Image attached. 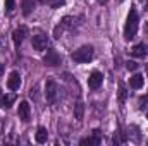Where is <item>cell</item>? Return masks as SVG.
<instances>
[{"mask_svg":"<svg viewBox=\"0 0 148 146\" xmlns=\"http://www.w3.org/2000/svg\"><path fill=\"white\" fill-rule=\"evenodd\" d=\"M147 29H148V24H147Z\"/></svg>","mask_w":148,"mask_h":146,"instance_id":"d4e9b609","label":"cell"},{"mask_svg":"<svg viewBox=\"0 0 148 146\" xmlns=\"http://www.w3.org/2000/svg\"><path fill=\"white\" fill-rule=\"evenodd\" d=\"M48 46V38L45 36V35H35L33 36V48L38 50V52H41V50H45Z\"/></svg>","mask_w":148,"mask_h":146,"instance_id":"ba28073f","label":"cell"},{"mask_svg":"<svg viewBox=\"0 0 148 146\" xmlns=\"http://www.w3.org/2000/svg\"><path fill=\"white\" fill-rule=\"evenodd\" d=\"M0 74H3V64H0Z\"/></svg>","mask_w":148,"mask_h":146,"instance_id":"ffe728a7","label":"cell"},{"mask_svg":"<svg viewBox=\"0 0 148 146\" xmlns=\"http://www.w3.org/2000/svg\"><path fill=\"white\" fill-rule=\"evenodd\" d=\"M143 83H145V77H143L141 74H134V76L129 79V84H131V88H134V89H140V88L143 86Z\"/></svg>","mask_w":148,"mask_h":146,"instance_id":"4fadbf2b","label":"cell"},{"mask_svg":"<svg viewBox=\"0 0 148 146\" xmlns=\"http://www.w3.org/2000/svg\"><path fill=\"white\" fill-rule=\"evenodd\" d=\"M14 102H16V95H2L0 96V107H3V108H9Z\"/></svg>","mask_w":148,"mask_h":146,"instance_id":"5bb4252c","label":"cell"},{"mask_svg":"<svg viewBox=\"0 0 148 146\" xmlns=\"http://www.w3.org/2000/svg\"><path fill=\"white\" fill-rule=\"evenodd\" d=\"M35 139H36V143H40V145L47 143V139H48V131H47L45 127H38L36 134H35Z\"/></svg>","mask_w":148,"mask_h":146,"instance_id":"7c38bea8","label":"cell"},{"mask_svg":"<svg viewBox=\"0 0 148 146\" xmlns=\"http://www.w3.org/2000/svg\"><path fill=\"white\" fill-rule=\"evenodd\" d=\"M126 95H127V91H126V88L121 84V86H119V102H121V103L126 102Z\"/></svg>","mask_w":148,"mask_h":146,"instance_id":"2e32d148","label":"cell"},{"mask_svg":"<svg viewBox=\"0 0 148 146\" xmlns=\"http://www.w3.org/2000/svg\"><path fill=\"white\" fill-rule=\"evenodd\" d=\"M57 95H59V86L55 81H47L45 84V98L48 103H55L57 100Z\"/></svg>","mask_w":148,"mask_h":146,"instance_id":"3957f363","label":"cell"},{"mask_svg":"<svg viewBox=\"0 0 148 146\" xmlns=\"http://www.w3.org/2000/svg\"><path fill=\"white\" fill-rule=\"evenodd\" d=\"M147 72H148V64H147Z\"/></svg>","mask_w":148,"mask_h":146,"instance_id":"603a6c76","label":"cell"},{"mask_svg":"<svg viewBox=\"0 0 148 146\" xmlns=\"http://www.w3.org/2000/svg\"><path fill=\"white\" fill-rule=\"evenodd\" d=\"M97 2H100V3H105V2H107V0H97Z\"/></svg>","mask_w":148,"mask_h":146,"instance_id":"7402d4cb","label":"cell"},{"mask_svg":"<svg viewBox=\"0 0 148 146\" xmlns=\"http://www.w3.org/2000/svg\"><path fill=\"white\" fill-rule=\"evenodd\" d=\"M35 7H36V2L35 0H23V3H21V9H23V14L24 16H29L35 10Z\"/></svg>","mask_w":148,"mask_h":146,"instance_id":"8fae6325","label":"cell"},{"mask_svg":"<svg viewBox=\"0 0 148 146\" xmlns=\"http://www.w3.org/2000/svg\"><path fill=\"white\" fill-rule=\"evenodd\" d=\"M64 2H66V0H48L50 7H53V9H59L60 5H64Z\"/></svg>","mask_w":148,"mask_h":146,"instance_id":"e0dca14e","label":"cell"},{"mask_svg":"<svg viewBox=\"0 0 148 146\" xmlns=\"http://www.w3.org/2000/svg\"><path fill=\"white\" fill-rule=\"evenodd\" d=\"M93 55H95L93 46H91V45H84V46L74 50V53L71 55V59H73L76 64H88V62L93 59Z\"/></svg>","mask_w":148,"mask_h":146,"instance_id":"7a4b0ae2","label":"cell"},{"mask_svg":"<svg viewBox=\"0 0 148 146\" xmlns=\"http://www.w3.org/2000/svg\"><path fill=\"white\" fill-rule=\"evenodd\" d=\"M126 67H127V71H136V69H138V64L133 62V60H129V62L126 64Z\"/></svg>","mask_w":148,"mask_h":146,"instance_id":"d6986e66","label":"cell"},{"mask_svg":"<svg viewBox=\"0 0 148 146\" xmlns=\"http://www.w3.org/2000/svg\"><path fill=\"white\" fill-rule=\"evenodd\" d=\"M7 86H9V89H12V91H17V89L21 88V76H19L17 71H12V72L9 74Z\"/></svg>","mask_w":148,"mask_h":146,"instance_id":"5b68a950","label":"cell"},{"mask_svg":"<svg viewBox=\"0 0 148 146\" xmlns=\"http://www.w3.org/2000/svg\"><path fill=\"white\" fill-rule=\"evenodd\" d=\"M40 2H41V3H48V0H40Z\"/></svg>","mask_w":148,"mask_h":146,"instance_id":"44dd1931","label":"cell"},{"mask_svg":"<svg viewBox=\"0 0 148 146\" xmlns=\"http://www.w3.org/2000/svg\"><path fill=\"white\" fill-rule=\"evenodd\" d=\"M138 26H140V17L136 9H131L126 19V26H124V38L126 40H133L138 33Z\"/></svg>","mask_w":148,"mask_h":146,"instance_id":"6da1fadb","label":"cell"},{"mask_svg":"<svg viewBox=\"0 0 148 146\" xmlns=\"http://www.w3.org/2000/svg\"><path fill=\"white\" fill-rule=\"evenodd\" d=\"M43 62H45L47 65H50V67H55V65L60 64V55H59L55 50H48L47 55L43 57Z\"/></svg>","mask_w":148,"mask_h":146,"instance_id":"8992f818","label":"cell"},{"mask_svg":"<svg viewBox=\"0 0 148 146\" xmlns=\"http://www.w3.org/2000/svg\"><path fill=\"white\" fill-rule=\"evenodd\" d=\"M83 112H84V105H83V103H76V108H74V117H76L77 120H81V119H83Z\"/></svg>","mask_w":148,"mask_h":146,"instance_id":"9a60e30c","label":"cell"},{"mask_svg":"<svg viewBox=\"0 0 148 146\" xmlns=\"http://www.w3.org/2000/svg\"><path fill=\"white\" fill-rule=\"evenodd\" d=\"M14 0H5V9H7V12H12L14 10Z\"/></svg>","mask_w":148,"mask_h":146,"instance_id":"ac0fdd59","label":"cell"},{"mask_svg":"<svg viewBox=\"0 0 148 146\" xmlns=\"http://www.w3.org/2000/svg\"><path fill=\"white\" fill-rule=\"evenodd\" d=\"M0 96H2V91H0Z\"/></svg>","mask_w":148,"mask_h":146,"instance_id":"cb8c5ba5","label":"cell"},{"mask_svg":"<svg viewBox=\"0 0 148 146\" xmlns=\"http://www.w3.org/2000/svg\"><path fill=\"white\" fill-rule=\"evenodd\" d=\"M102 83H103V74L98 72V71H93L91 76L88 77V86H90L91 89H98V88L102 86Z\"/></svg>","mask_w":148,"mask_h":146,"instance_id":"277c9868","label":"cell"},{"mask_svg":"<svg viewBox=\"0 0 148 146\" xmlns=\"http://www.w3.org/2000/svg\"><path fill=\"white\" fill-rule=\"evenodd\" d=\"M17 113H19V119H21L23 122H28V120L31 119V107H29V103H28V102H21Z\"/></svg>","mask_w":148,"mask_h":146,"instance_id":"52a82bcc","label":"cell"},{"mask_svg":"<svg viewBox=\"0 0 148 146\" xmlns=\"http://www.w3.org/2000/svg\"><path fill=\"white\" fill-rule=\"evenodd\" d=\"M131 53H133L134 57H138V59H143V57L148 55V46L145 43H138V45H134V46L131 48Z\"/></svg>","mask_w":148,"mask_h":146,"instance_id":"30bf717a","label":"cell"},{"mask_svg":"<svg viewBox=\"0 0 148 146\" xmlns=\"http://www.w3.org/2000/svg\"><path fill=\"white\" fill-rule=\"evenodd\" d=\"M28 36V29L24 28V26H21V28H17L14 33H12V40H14V43L19 46L23 41H24V38Z\"/></svg>","mask_w":148,"mask_h":146,"instance_id":"9c48e42d","label":"cell"}]
</instances>
